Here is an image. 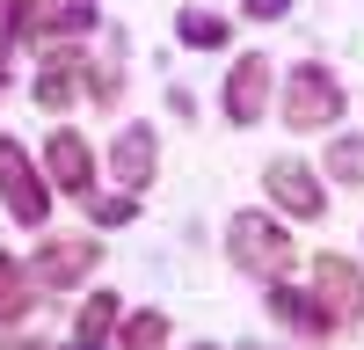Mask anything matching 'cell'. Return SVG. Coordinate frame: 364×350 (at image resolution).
Listing matches in <instances>:
<instances>
[{
  "label": "cell",
  "instance_id": "1",
  "mask_svg": "<svg viewBox=\"0 0 364 350\" xmlns=\"http://www.w3.org/2000/svg\"><path fill=\"white\" fill-rule=\"evenodd\" d=\"M226 255H233V270H248V277H284L291 233H284L277 212H233L226 219Z\"/></svg>",
  "mask_w": 364,
  "mask_h": 350
},
{
  "label": "cell",
  "instance_id": "2",
  "mask_svg": "<svg viewBox=\"0 0 364 350\" xmlns=\"http://www.w3.org/2000/svg\"><path fill=\"white\" fill-rule=\"evenodd\" d=\"M336 117H343V80L328 73V66L306 58V66L284 73V124L291 132H328Z\"/></svg>",
  "mask_w": 364,
  "mask_h": 350
},
{
  "label": "cell",
  "instance_id": "3",
  "mask_svg": "<svg viewBox=\"0 0 364 350\" xmlns=\"http://www.w3.org/2000/svg\"><path fill=\"white\" fill-rule=\"evenodd\" d=\"M95 262H102V241H95V233H44L37 262H29V285H37V292H73Z\"/></svg>",
  "mask_w": 364,
  "mask_h": 350
},
{
  "label": "cell",
  "instance_id": "4",
  "mask_svg": "<svg viewBox=\"0 0 364 350\" xmlns=\"http://www.w3.org/2000/svg\"><path fill=\"white\" fill-rule=\"evenodd\" d=\"M0 204H8L15 226H44L51 219V190H44L37 161H29L15 139H0Z\"/></svg>",
  "mask_w": 364,
  "mask_h": 350
},
{
  "label": "cell",
  "instance_id": "5",
  "mask_svg": "<svg viewBox=\"0 0 364 350\" xmlns=\"http://www.w3.org/2000/svg\"><path fill=\"white\" fill-rule=\"evenodd\" d=\"M314 299L328 307V321H336V329L364 321V270H357L350 255H314Z\"/></svg>",
  "mask_w": 364,
  "mask_h": 350
},
{
  "label": "cell",
  "instance_id": "6",
  "mask_svg": "<svg viewBox=\"0 0 364 350\" xmlns=\"http://www.w3.org/2000/svg\"><path fill=\"white\" fill-rule=\"evenodd\" d=\"M269 58L262 51H240L233 58V73H226V88H219V110H226V124H262V102H269Z\"/></svg>",
  "mask_w": 364,
  "mask_h": 350
},
{
  "label": "cell",
  "instance_id": "7",
  "mask_svg": "<svg viewBox=\"0 0 364 350\" xmlns=\"http://www.w3.org/2000/svg\"><path fill=\"white\" fill-rule=\"evenodd\" d=\"M262 190H269V204L291 212V219H321V212H328V190L314 183L306 161H269V168H262Z\"/></svg>",
  "mask_w": 364,
  "mask_h": 350
},
{
  "label": "cell",
  "instance_id": "8",
  "mask_svg": "<svg viewBox=\"0 0 364 350\" xmlns=\"http://www.w3.org/2000/svg\"><path fill=\"white\" fill-rule=\"evenodd\" d=\"M44 175H51V190L87 197V183H95V154H87V139L80 132H51L44 139Z\"/></svg>",
  "mask_w": 364,
  "mask_h": 350
},
{
  "label": "cell",
  "instance_id": "9",
  "mask_svg": "<svg viewBox=\"0 0 364 350\" xmlns=\"http://www.w3.org/2000/svg\"><path fill=\"white\" fill-rule=\"evenodd\" d=\"M109 175L124 190H146L161 175V146H154V124H124L117 132V146H109Z\"/></svg>",
  "mask_w": 364,
  "mask_h": 350
},
{
  "label": "cell",
  "instance_id": "10",
  "mask_svg": "<svg viewBox=\"0 0 364 350\" xmlns=\"http://www.w3.org/2000/svg\"><path fill=\"white\" fill-rule=\"evenodd\" d=\"M262 307L284 321V329H306V336H328L336 321H328V307L314 299V292H299V285H284V277H269V292H262Z\"/></svg>",
  "mask_w": 364,
  "mask_h": 350
},
{
  "label": "cell",
  "instance_id": "11",
  "mask_svg": "<svg viewBox=\"0 0 364 350\" xmlns=\"http://www.w3.org/2000/svg\"><path fill=\"white\" fill-rule=\"evenodd\" d=\"M73 80H80V51H73V44H44L37 80H29V88H37V102H44V110H66V102H73Z\"/></svg>",
  "mask_w": 364,
  "mask_h": 350
},
{
  "label": "cell",
  "instance_id": "12",
  "mask_svg": "<svg viewBox=\"0 0 364 350\" xmlns=\"http://www.w3.org/2000/svg\"><path fill=\"white\" fill-rule=\"evenodd\" d=\"M175 37L190 44V51H226L233 22H226V15H211V8H182V15H175Z\"/></svg>",
  "mask_w": 364,
  "mask_h": 350
},
{
  "label": "cell",
  "instance_id": "13",
  "mask_svg": "<svg viewBox=\"0 0 364 350\" xmlns=\"http://www.w3.org/2000/svg\"><path fill=\"white\" fill-rule=\"evenodd\" d=\"M117 350H168V314L161 307L124 314V321H117Z\"/></svg>",
  "mask_w": 364,
  "mask_h": 350
},
{
  "label": "cell",
  "instance_id": "14",
  "mask_svg": "<svg viewBox=\"0 0 364 350\" xmlns=\"http://www.w3.org/2000/svg\"><path fill=\"white\" fill-rule=\"evenodd\" d=\"M117 321H124V314H117V299H109V292H95V299L80 307V329H73V343H87V350H102V343L117 336Z\"/></svg>",
  "mask_w": 364,
  "mask_h": 350
},
{
  "label": "cell",
  "instance_id": "15",
  "mask_svg": "<svg viewBox=\"0 0 364 350\" xmlns=\"http://www.w3.org/2000/svg\"><path fill=\"white\" fill-rule=\"evenodd\" d=\"M29 307H37V285H29V270H22L15 255H0V314H8V321H22Z\"/></svg>",
  "mask_w": 364,
  "mask_h": 350
},
{
  "label": "cell",
  "instance_id": "16",
  "mask_svg": "<svg viewBox=\"0 0 364 350\" xmlns=\"http://www.w3.org/2000/svg\"><path fill=\"white\" fill-rule=\"evenodd\" d=\"M80 80L95 102H117L124 95V66H117V37H109V58H80Z\"/></svg>",
  "mask_w": 364,
  "mask_h": 350
},
{
  "label": "cell",
  "instance_id": "17",
  "mask_svg": "<svg viewBox=\"0 0 364 350\" xmlns=\"http://www.w3.org/2000/svg\"><path fill=\"white\" fill-rule=\"evenodd\" d=\"M328 175H336V183H350V190H364V139H357V132L328 139Z\"/></svg>",
  "mask_w": 364,
  "mask_h": 350
},
{
  "label": "cell",
  "instance_id": "18",
  "mask_svg": "<svg viewBox=\"0 0 364 350\" xmlns=\"http://www.w3.org/2000/svg\"><path fill=\"white\" fill-rule=\"evenodd\" d=\"M132 212H139L132 197H87V219H95V226H124Z\"/></svg>",
  "mask_w": 364,
  "mask_h": 350
},
{
  "label": "cell",
  "instance_id": "19",
  "mask_svg": "<svg viewBox=\"0 0 364 350\" xmlns=\"http://www.w3.org/2000/svg\"><path fill=\"white\" fill-rule=\"evenodd\" d=\"M284 8H291V0H248V22H277Z\"/></svg>",
  "mask_w": 364,
  "mask_h": 350
},
{
  "label": "cell",
  "instance_id": "20",
  "mask_svg": "<svg viewBox=\"0 0 364 350\" xmlns=\"http://www.w3.org/2000/svg\"><path fill=\"white\" fill-rule=\"evenodd\" d=\"M8 58H15V37L0 29V95H8Z\"/></svg>",
  "mask_w": 364,
  "mask_h": 350
},
{
  "label": "cell",
  "instance_id": "21",
  "mask_svg": "<svg viewBox=\"0 0 364 350\" xmlns=\"http://www.w3.org/2000/svg\"><path fill=\"white\" fill-rule=\"evenodd\" d=\"M190 350H219V343H190Z\"/></svg>",
  "mask_w": 364,
  "mask_h": 350
},
{
  "label": "cell",
  "instance_id": "22",
  "mask_svg": "<svg viewBox=\"0 0 364 350\" xmlns=\"http://www.w3.org/2000/svg\"><path fill=\"white\" fill-rule=\"evenodd\" d=\"M73 350H87V343H73Z\"/></svg>",
  "mask_w": 364,
  "mask_h": 350
}]
</instances>
